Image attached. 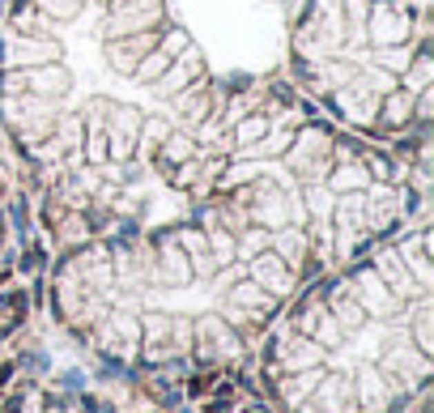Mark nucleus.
I'll use <instances>...</instances> for the list:
<instances>
[{
  "label": "nucleus",
  "instance_id": "obj_1",
  "mask_svg": "<svg viewBox=\"0 0 434 413\" xmlns=\"http://www.w3.org/2000/svg\"><path fill=\"white\" fill-rule=\"evenodd\" d=\"M255 222H264L273 230H286L294 222V197L281 183L260 179V183H255Z\"/></svg>",
  "mask_w": 434,
  "mask_h": 413
},
{
  "label": "nucleus",
  "instance_id": "obj_2",
  "mask_svg": "<svg viewBox=\"0 0 434 413\" xmlns=\"http://www.w3.org/2000/svg\"><path fill=\"white\" fill-rule=\"evenodd\" d=\"M200 68H204L200 52L184 47V52H179V64H166V72L153 81V90H158L162 99H175V94H184L188 85H200Z\"/></svg>",
  "mask_w": 434,
  "mask_h": 413
},
{
  "label": "nucleus",
  "instance_id": "obj_3",
  "mask_svg": "<svg viewBox=\"0 0 434 413\" xmlns=\"http://www.w3.org/2000/svg\"><path fill=\"white\" fill-rule=\"evenodd\" d=\"M26 94H39V99H60V94L72 90V72L64 64H39V68H26Z\"/></svg>",
  "mask_w": 434,
  "mask_h": 413
},
{
  "label": "nucleus",
  "instance_id": "obj_4",
  "mask_svg": "<svg viewBox=\"0 0 434 413\" xmlns=\"http://www.w3.org/2000/svg\"><path fill=\"white\" fill-rule=\"evenodd\" d=\"M366 26H371V43L375 47H400V43H408V13L404 9H371Z\"/></svg>",
  "mask_w": 434,
  "mask_h": 413
},
{
  "label": "nucleus",
  "instance_id": "obj_5",
  "mask_svg": "<svg viewBox=\"0 0 434 413\" xmlns=\"http://www.w3.org/2000/svg\"><path fill=\"white\" fill-rule=\"evenodd\" d=\"M337 103H341V111L353 119V124H371V119L379 115V94L375 90H366L362 81H349V85H341L337 90Z\"/></svg>",
  "mask_w": 434,
  "mask_h": 413
},
{
  "label": "nucleus",
  "instance_id": "obj_6",
  "mask_svg": "<svg viewBox=\"0 0 434 413\" xmlns=\"http://www.w3.org/2000/svg\"><path fill=\"white\" fill-rule=\"evenodd\" d=\"M324 188L332 192V197H362V192L371 188V175H366V166H357V162H345V166H337L332 175H324Z\"/></svg>",
  "mask_w": 434,
  "mask_h": 413
},
{
  "label": "nucleus",
  "instance_id": "obj_7",
  "mask_svg": "<svg viewBox=\"0 0 434 413\" xmlns=\"http://www.w3.org/2000/svg\"><path fill=\"white\" fill-rule=\"evenodd\" d=\"M56 56H60V47L47 43V39H9V60H13V64L39 68V64H51Z\"/></svg>",
  "mask_w": 434,
  "mask_h": 413
},
{
  "label": "nucleus",
  "instance_id": "obj_8",
  "mask_svg": "<svg viewBox=\"0 0 434 413\" xmlns=\"http://www.w3.org/2000/svg\"><path fill=\"white\" fill-rule=\"evenodd\" d=\"M149 39H153V34H141V43H119V39H111V43H107V64H111L115 72H124V77H128V72L137 68L141 52L149 47Z\"/></svg>",
  "mask_w": 434,
  "mask_h": 413
},
{
  "label": "nucleus",
  "instance_id": "obj_9",
  "mask_svg": "<svg viewBox=\"0 0 434 413\" xmlns=\"http://www.w3.org/2000/svg\"><path fill=\"white\" fill-rule=\"evenodd\" d=\"M251 273H255V281H260V285H268V290H277V294H281V290H286L290 281H286V260H281L277 252H264V256H255V264H251Z\"/></svg>",
  "mask_w": 434,
  "mask_h": 413
},
{
  "label": "nucleus",
  "instance_id": "obj_10",
  "mask_svg": "<svg viewBox=\"0 0 434 413\" xmlns=\"http://www.w3.org/2000/svg\"><path fill=\"white\" fill-rule=\"evenodd\" d=\"M383 124H388V128H404V124H413V94H408V90H392L388 94V99H383Z\"/></svg>",
  "mask_w": 434,
  "mask_h": 413
},
{
  "label": "nucleus",
  "instance_id": "obj_11",
  "mask_svg": "<svg viewBox=\"0 0 434 413\" xmlns=\"http://www.w3.org/2000/svg\"><path fill=\"white\" fill-rule=\"evenodd\" d=\"M188 158H196V141L188 132H166V141L158 145V162L179 166V162H188Z\"/></svg>",
  "mask_w": 434,
  "mask_h": 413
},
{
  "label": "nucleus",
  "instance_id": "obj_12",
  "mask_svg": "<svg viewBox=\"0 0 434 413\" xmlns=\"http://www.w3.org/2000/svg\"><path fill=\"white\" fill-rule=\"evenodd\" d=\"M430 77H434V64H430V56H426V52H417V60H413V64H404L400 90H408V94H422V90H430Z\"/></svg>",
  "mask_w": 434,
  "mask_h": 413
},
{
  "label": "nucleus",
  "instance_id": "obj_13",
  "mask_svg": "<svg viewBox=\"0 0 434 413\" xmlns=\"http://www.w3.org/2000/svg\"><path fill=\"white\" fill-rule=\"evenodd\" d=\"M298 201H302V209H311L319 222H324V217H332V192H328L324 183H306Z\"/></svg>",
  "mask_w": 434,
  "mask_h": 413
},
{
  "label": "nucleus",
  "instance_id": "obj_14",
  "mask_svg": "<svg viewBox=\"0 0 434 413\" xmlns=\"http://www.w3.org/2000/svg\"><path fill=\"white\" fill-rule=\"evenodd\" d=\"M255 175H264V158H247V162H235V166H226V175H221V188L251 183Z\"/></svg>",
  "mask_w": 434,
  "mask_h": 413
},
{
  "label": "nucleus",
  "instance_id": "obj_15",
  "mask_svg": "<svg viewBox=\"0 0 434 413\" xmlns=\"http://www.w3.org/2000/svg\"><path fill=\"white\" fill-rule=\"evenodd\" d=\"M357 81H362L366 90H375V94H392L396 90V77H392V72L388 68H357Z\"/></svg>",
  "mask_w": 434,
  "mask_h": 413
},
{
  "label": "nucleus",
  "instance_id": "obj_16",
  "mask_svg": "<svg viewBox=\"0 0 434 413\" xmlns=\"http://www.w3.org/2000/svg\"><path fill=\"white\" fill-rule=\"evenodd\" d=\"M260 137H268V119L264 115H247L243 124H235V141L239 145H255Z\"/></svg>",
  "mask_w": 434,
  "mask_h": 413
},
{
  "label": "nucleus",
  "instance_id": "obj_17",
  "mask_svg": "<svg viewBox=\"0 0 434 413\" xmlns=\"http://www.w3.org/2000/svg\"><path fill=\"white\" fill-rule=\"evenodd\" d=\"M166 64H170V56H162V52H153V56L137 60V68H132V77H137V81H158V77H162V72H166Z\"/></svg>",
  "mask_w": 434,
  "mask_h": 413
},
{
  "label": "nucleus",
  "instance_id": "obj_18",
  "mask_svg": "<svg viewBox=\"0 0 434 413\" xmlns=\"http://www.w3.org/2000/svg\"><path fill=\"white\" fill-rule=\"evenodd\" d=\"M86 158L94 166L107 162V132H102V124H90V132H86Z\"/></svg>",
  "mask_w": 434,
  "mask_h": 413
},
{
  "label": "nucleus",
  "instance_id": "obj_19",
  "mask_svg": "<svg viewBox=\"0 0 434 413\" xmlns=\"http://www.w3.org/2000/svg\"><path fill=\"white\" fill-rule=\"evenodd\" d=\"M39 5H43V13H51V17L72 21L77 13H81V5H86V0H39Z\"/></svg>",
  "mask_w": 434,
  "mask_h": 413
},
{
  "label": "nucleus",
  "instance_id": "obj_20",
  "mask_svg": "<svg viewBox=\"0 0 434 413\" xmlns=\"http://www.w3.org/2000/svg\"><path fill=\"white\" fill-rule=\"evenodd\" d=\"M353 77H357V68H353V64H324V85H332V90L349 85Z\"/></svg>",
  "mask_w": 434,
  "mask_h": 413
},
{
  "label": "nucleus",
  "instance_id": "obj_21",
  "mask_svg": "<svg viewBox=\"0 0 434 413\" xmlns=\"http://www.w3.org/2000/svg\"><path fill=\"white\" fill-rule=\"evenodd\" d=\"M404 60H408L404 43H400V47H379V64H383V68H400V72H404Z\"/></svg>",
  "mask_w": 434,
  "mask_h": 413
},
{
  "label": "nucleus",
  "instance_id": "obj_22",
  "mask_svg": "<svg viewBox=\"0 0 434 413\" xmlns=\"http://www.w3.org/2000/svg\"><path fill=\"white\" fill-rule=\"evenodd\" d=\"M286 150H290V132H273L260 145V154H255V158H273V154H286Z\"/></svg>",
  "mask_w": 434,
  "mask_h": 413
},
{
  "label": "nucleus",
  "instance_id": "obj_23",
  "mask_svg": "<svg viewBox=\"0 0 434 413\" xmlns=\"http://www.w3.org/2000/svg\"><path fill=\"white\" fill-rule=\"evenodd\" d=\"M184 47H188V34H184V30H170V34H166V47H158V52H162V56H179Z\"/></svg>",
  "mask_w": 434,
  "mask_h": 413
}]
</instances>
